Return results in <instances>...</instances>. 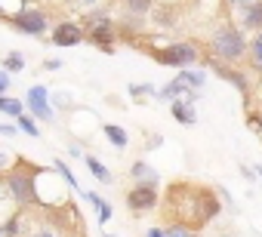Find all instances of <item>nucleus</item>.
Wrapping results in <instances>:
<instances>
[{"label":"nucleus","instance_id":"25","mask_svg":"<svg viewBox=\"0 0 262 237\" xmlns=\"http://www.w3.org/2000/svg\"><path fill=\"white\" fill-rule=\"evenodd\" d=\"M25 237H65V234H62L59 225H53V222H37Z\"/></svg>","mask_w":262,"mask_h":237},{"label":"nucleus","instance_id":"30","mask_svg":"<svg viewBox=\"0 0 262 237\" xmlns=\"http://www.w3.org/2000/svg\"><path fill=\"white\" fill-rule=\"evenodd\" d=\"M10 86H13V74L0 68V96H7V92H10Z\"/></svg>","mask_w":262,"mask_h":237},{"label":"nucleus","instance_id":"16","mask_svg":"<svg viewBox=\"0 0 262 237\" xmlns=\"http://www.w3.org/2000/svg\"><path fill=\"white\" fill-rule=\"evenodd\" d=\"M102 133H105V139H108L114 148H120V151L129 145V136H126V130H123L120 124H105V127H102Z\"/></svg>","mask_w":262,"mask_h":237},{"label":"nucleus","instance_id":"13","mask_svg":"<svg viewBox=\"0 0 262 237\" xmlns=\"http://www.w3.org/2000/svg\"><path fill=\"white\" fill-rule=\"evenodd\" d=\"M83 200L96 209V222L99 225H108L111 222V216H114V206L102 197V194H96V191H83Z\"/></svg>","mask_w":262,"mask_h":237},{"label":"nucleus","instance_id":"14","mask_svg":"<svg viewBox=\"0 0 262 237\" xmlns=\"http://www.w3.org/2000/svg\"><path fill=\"white\" fill-rule=\"evenodd\" d=\"M120 7H123V13L133 22H139V19L155 13V0H120Z\"/></svg>","mask_w":262,"mask_h":237},{"label":"nucleus","instance_id":"23","mask_svg":"<svg viewBox=\"0 0 262 237\" xmlns=\"http://www.w3.org/2000/svg\"><path fill=\"white\" fill-rule=\"evenodd\" d=\"M53 170H56V173L62 176V182H65V185H68L71 191H77V194H83V191H80V185H77V179H74V173H71V170L65 167V160H59V157H56V160H53Z\"/></svg>","mask_w":262,"mask_h":237},{"label":"nucleus","instance_id":"33","mask_svg":"<svg viewBox=\"0 0 262 237\" xmlns=\"http://www.w3.org/2000/svg\"><path fill=\"white\" fill-rule=\"evenodd\" d=\"M43 68H47V71H59V68H62V62H59V59H47V62H43Z\"/></svg>","mask_w":262,"mask_h":237},{"label":"nucleus","instance_id":"3","mask_svg":"<svg viewBox=\"0 0 262 237\" xmlns=\"http://www.w3.org/2000/svg\"><path fill=\"white\" fill-rule=\"evenodd\" d=\"M207 89V71L204 68H179V74L158 89V99H188V102H198L201 92Z\"/></svg>","mask_w":262,"mask_h":237},{"label":"nucleus","instance_id":"24","mask_svg":"<svg viewBox=\"0 0 262 237\" xmlns=\"http://www.w3.org/2000/svg\"><path fill=\"white\" fill-rule=\"evenodd\" d=\"M22 225H25V212L19 209V212H13V216L4 222V231H7V237H22V231H25Z\"/></svg>","mask_w":262,"mask_h":237},{"label":"nucleus","instance_id":"21","mask_svg":"<svg viewBox=\"0 0 262 237\" xmlns=\"http://www.w3.org/2000/svg\"><path fill=\"white\" fill-rule=\"evenodd\" d=\"M164 237H201V231L185 225V222H173V225L164 228Z\"/></svg>","mask_w":262,"mask_h":237},{"label":"nucleus","instance_id":"19","mask_svg":"<svg viewBox=\"0 0 262 237\" xmlns=\"http://www.w3.org/2000/svg\"><path fill=\"white\" fill-rule=\"evenodd\" d=\"M68 7L77 13H93V10H108L111 0H68Z\"/></svg>","mask_w":262,"mask_h":237},{"label":"nucleus","instance_id":"40","mask_svg":"<svg viewBox=\"0 0 262 237\" xmlns=\"http://www.w3.org/2000/svg\"><path fill=\"white\" fill-rule=\"evenodd\" d=\"M105 237H111V234H105Z\"/></svg>","mask_w":262,"mask_h":237},{"label":"nucleus","instance_id":"22","mask_svg":"<svg viewBox=\"0 0 262 237\" xmlns=\"http://www.w3.org/2000/svg\"><path fill=\"white\" fill-rule=\"evenodd\" d=\"M16 124H19V130H22V133H28L31 139H40V130H37V117H31L28 111H22V114L16 117Z\"/></svg>","mask_w":262,"mask_h":237},{"label":"nucleus","instance_id":"36","mask_svg":"<svg viewBox=\"0 0 262 237\" xmlns=\"http://www.w3.org/2000/svg\"><path fill=\"white\" fill-rule=\"evenodd\" d=\"M68 154H71V157H83V151H80V145H68Z\"/></svg>","mask_w":262,"mask_h":237},{"label":"nucleus","instance_id":"4","mask_svg":"<svg viewBox=\"0 0 262 237\" xmlns=\"http://www.w3.org/2000/svg\"><path fill=\"white\" fill-rule=\"evenodd\" d=\"M198 59H201V46L194 40H176V43H164L161 50H155V62L167 68H191Z\"/></svg>","mask_w":262,"mask_h":237},{"label":"nucleus","instance_id":"26","mask_svg":"<svg viewBox=\"0 0 262 237\" xmlns=\"http://www.w3.org/2000/svg\"><path fill=\"white\" fill-rule=\"evenodd\" d=\"M129 96H133V99L155 96V99H158V89H155V86H148V83H129Z\"/></svg>","mask_w":262,"mask_h":237},{"label":"nucleus","instance_id":"15","mask_svg":"<svg viewBox=\"0 0 262 237\" xmlns=\"http://www.w3.org/2000/svg\"><path fill=\"white\" fill-rule=\"evenodd\" d=\"M247 65L253 74H262V31H256L250 37V46H247Z\"/></svg>","mask_w":262,"mask_h":237},{"label":"nucleus","instance_id":"27","mask_svg":"<svg viewBox=\"0 0 262 237\" xmlns=\"http://www.w3.org/2000/svg\"><path fill=\"white\" fill-rule=\"evenodd\" d=\"M25 4L22 0H0V19H10L13 13H19Z\"/></svg>","mask_w":262,"mask_h":237},{"label":"nucleus","instance_id":"10","mask_svg":"<svg viewBox=\"0 0 262 237\" xmlns=\"http://www.w3.org/2000/svg\"><path fill=\"white\" fill-rule=\"evenodd\" d=\"M234 22L244 31H262V0H253V4H244L234 10Z\"/></svg>","mask_w":262,"mask_h":237},{"label":"nucleus","instance_id":"38","mask_svg":"<svg viewBox=\"0 0 262 237\" xmlns=\"http://www.w3.org/2000/svg\"><path fill=\"white\" fill-rule=\"evenodd\" d=\"M253 170H256V176H259V179H262V163H259V167H253Z\"/></svg>","mask_w":262,"mask_h":237},{"label":"nucleus","instance_id":"28","mask_svg":"<svg viewBox=\"0 0 262 237\" xmlns=\"http://www.w3.org/2000/svg\"><path fill=\"white\" fill-rule=\"evenodd\" d=\"M16 160H19V157H16L13 151H7L4 145H0V176H4V173H7V170H10V167L16 163Z\"/></svg>","mask_w":262,"mask_h":237},{"label":"nucleus","instance_id":"35","mask_svg":"<svg viewBox=\"0 0 262 237\" xmlns=\"http://www.w3.org/2000/svg\"><path fill=\"white\" fill-rule=\"evenodd\" d=\"M244 4H253V0H225V7H231V10H237V7H244Z\"/></svg>","mask_w":262,"mask_h":237},{"label":"nucleus","instance_id":"39","mask_svg":"<svg viewBox=\"0 0 262 237\" xmlns=\"http://www.w3.org/2000/svg\"><path fill=\"white\" fill-rule=\"evenodd\" d=\"M0 237H7V231H4V225H0Z\"/></svg>","mask_w":262,"mask_h":237},{"label":"nucleus","instance_id":"6","mask_svg":"<svg viewBox=\"0 0 262 237\" xmlns=\"http://www.w3.org/2000/svg\"><path fill=\"white\" fill-rule=\"evenodd\" d=\"M25 111H28L31 117H37L40 124H53V121H56V108H53V102H50V89L40 86V83L28 86V92H25Z\"/></svg>","mask_w":262,"mask_h":237},{"label":"nucleus","instance_id":"2","mask_svg":"<svg viewBox=\"0 0 262 237\" xmlns=\"http://www.w3.org/2000/svg\"><path fill=\"white\" fill-rule=\"evenodd\" d=\"M37 176L40 170L25 163V160H16L7 173H4V188H7V197L19 206V209H28L37 203Z\"/></svg>","mask_w":262,"mask_h":237},{"label":"nucleus","instance_id":"12","mask_svg":"<svg viewBox=\"0 0 262 237\" xmlns=\"http://www.w3.org/2000/svg\"><path fill=\"white\" fill-rule=\"evenodd\" d=\"M129 176H133L136 185H161V173L148 160H136L133 167H129Z\"/></svg>","mask_w":262,"mask_h":237},{"label":"nucleus","instance_id":"31","mask_svg":"<svg viewBox=\"0 0 262 237\" xmlns=\"http://www.w3.org/2000/svg\"><path fill=\"white\" fill-rule=\"evenodd\" d=\"M19 133V124L13 121V124H7V121H0V136H16Z\"/></svg>","mask_w":262,"mask_h":237},{"label":"nucleus","instance_id":"5","mask_svg":"<svg viewBox=\"0 0 262 237\" xmlns=\"http://www.w3.org/2000/svg\"><path fill=\"white\" fill-rule=\"evenodd\" d=\"M19 34H25V37H43V34H50V16H47V10H40V7H22L19 13H13L10 19H7Z\"/></svg>","mask_w":262,"mask_h":237},{"label":"nucleus","instance_id":"11","mask_svg":"<svg viewBox=\"0 0 262 237\" xmlns=\"http://www.w3.org/2000/svg\"><path fill=\"white\" fill-rule=\"evenodd\" d=\"M170 114H173V121L182 124V127H194L198 124V108L188 99H173L170 102Z\"/></svg>","mask_w":262,"mask_h":237},{"label":"nucleus","instance_id":"7","mask_svg":"<svg viewBox=\"0 0 262 237\" xmlns=\"http://www.w3.org/2000/svg\"><path fill=\"white\" fill-rule=\"evenodd\" d=\"M161 203V191L158 185H133L126 191V209L133 216H145V212H155Z\"/></svg>","mask_w":262,"mask_h":237},{"label":"nucleus","instance_id":"37","mask_svg":"<svg viewBox=\"0 0 262 237\" xmlns=\"http://www.w3.org/2000/svg\"><path fill=\"white\" fill-rule=\"evenodd\" d=\"M161 142H164V139H161V136H151V139H148V148H158V145H161Z\"/></svg>","mask_w":262,"mask_h":237},{"label":"nucleus","instance_id":"18","mask_svg":"<svg viewBox=\"0 0 262 237\" xmlns=\"http://www.w3.org/2000/svg\"><path fill=\"white\" fill-rule=\"evenodd\" d=\"M25 111V99H16V96H0V114H7V117H13V121H16V117Z\"/></svg>","mask_w":262,"mask_h":237},{"label":"nucleus","instance_id":"34","mask_svg":"<svg viewBox=\"0 0 262 237\" xmlns=\"http://www.w3.org/2000/svg\"><path fill=\"white\" fill-rule=\"evenodd\" d=\"M145 237H164V228H161V225H155V228H148V231H145Z\"/></svg>","mask_w":262,"mask_h":237},{"label":"nucleus","instance_id":"20","mask_svg":"<svg viewBox=\"0 0 262 237\" xmlns=\"http://www.w3.org/2000/svg\"><path fill=\"white\" fill-rule=\"evenodd\" d=\"M4 71H10V74H19V71H25V53H19V50H13V53H7L4 56V65H0Z\"/></svg>","mask_w":262,"mask_h":237},{"label":"nucleus","instance_id":"8","mask_svg":"<svg viewBox=\"0 0 262 237\" xmlns=\"http://www.w3.org/2000/svg\"><path fill=\"white\" fill-rule=\"evenodd\" d=\"M50 40L56 43V46H77V43H83L86 40V28L80 25V22H71V19H65V22H56L53 28H50Z\"/></svg>","mask_w":262,"mask_h":237},{"label":"nucleus","instance_id":"29","mask_svg":"<svg viewBox=\"0 0 262 237\" xmlns=\"http://www.w3.org/2000/svg\"><path fill=\"white\" fill-rule=\"evenodd\" d=\"M50 102H53V108H68V102H71V96L68 92H50Z\"/></svg>","mask_w":262,"mask_h":237},{"label":"nucleus","instance_id":"32","mask_svg":"<svg viewBox=\"0 0 262 237\" xmlns=\"http://www.w3.org/2000/svg\"><path fill=\"white\" fill-rule=\"evenodd\" d=\"M241 173H244V179H247V182H256V179H259V176H256V170H253V167H247V163H241Z\"/></svg>","mask_w":262,"mask_h":237},{"label":"nucleus","instance_id":"17","mask_svg":"<svg viewBox=\"0 0 262 237\" xmlns=\"http://www.w3.org/2000/svg\"><path fill=\"white\" fill-rule=\"evenodd\" d=\"M83 163H86V170H90V173H93L102 185H111V182H114V179H111V170H108V167H105L96 154H86V157H83Z\"/></svg>","mask_w":262,"mask_h":237},{"label":"nucleus","instance_id":"9","mask_svg":"<svg viewBox=\"0 0 262 237\" xmlns=\"http://www.w3.org/2000/svg\"><path fill=\"white\" fill-rule=\"evenodd\" d=\"M207 68L213 71V74H219V77H225L241 96H250V80H247V74L241 71V65H225V62H219V59H207Z\"/></svg>","mask_w":262,"mask_h":237},{"label":"nucleus","instance_id":"1","mask_svg":"<svg viewBox=\"0 0 262 237\" xmlns=\"http://www.w3.org/2000/svg\"><path fill=\"white\" fill-rule=\"evenodd\" d=\"M247 46H250V37L237 22H222V25L213 28V37H210L213 59H219L225 65H244L247 62Z\"/></svg>","mask_w":262,"mask_h":237}]
</instances>
